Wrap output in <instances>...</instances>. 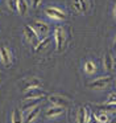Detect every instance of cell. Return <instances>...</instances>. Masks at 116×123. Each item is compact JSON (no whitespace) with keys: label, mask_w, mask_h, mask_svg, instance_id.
I'll list each match as a JSON object with an SVG mask.
<instances>
[{"label":"cell","mask_w":116,"mask_h":123,"mask_svg":"<svg viewBox=\"0 0 116 123\" xmlns=\"http://www.w3.org/2000/svg\"><path fill=\"white\" fill-rule=\"evenodd\" d=\"M73 1V7L76 12L79 13H83V12L87 11V3L86 0H71Z\"/></svg>","instance_id":"15"},{"label":"cell","mask_w":116,"mask_h":123,"mask_svg":"<svg viewBox=\"0 0 116 123\" xmlns=\"http://www.w3.org/2000/svg\"><path fill=\"white\" fill-rule=\"evenodd\" d=\"M95 115H96V119H98L99 123H108L110 122V117H108V114H105V112L100 111V112H98V114H95Z\"/></svg>","instance_id":"20"},{"label":"cell","mask_w":116,"mask_h":123,"mask_svg":"<svg viewBox=\"0 0 116 123\" xmlns=\"http://www.w3.org/2000/svg\"><path fill=\"white\" fill-rule=\"evenodd\" d=\"M11 123H24V114L18 107H15L11 115Z\"/></svg>","instance_id":"14"},{"label":"cell","mask_w":116,"mask_h":123,"mask_svg":"<svg viewBox=\"0 0 116 123\" xmlns=\"http://www.w3.org/2000/svg\"><path fill=\"white\" fill-rule=\"evenodd\" d=\"M8 3V8L13 12H17V4H18V0H7Z\"/></svg>","instance_id":"21"},{"label":"cell","mask_w":116,"mask_h":123,"mask_svg":"<svg viewBox=\"0 0 116 123\" xmlns=\"http://www.w3.org/2000/svg\"><path fill=\"white\" fill-rule=\"evenodd\" d=\"M29 11V6L26 3V0H18V4H17V12L21 15V16H25Z\"/></svg>","instance_id":"18"},{"label":"cell","mask_w":116,"mask_h":123,"mask_svg":"<svg viewBox=\"0 0 116 123\" xmlns=\"http://www.w3.org/2000/svg\"><path fill=\"white\" fill-rule=\"evenodd\" d=\"M65 111V107H59V106H52L45 111V117L52 119V118H57L59 115H62V112Z\"/></svg>","instance_id":"12"},{"label":"cell","mask_w":116,"mask_h":123,"mask_svg":"<svg viewBox=\"0 0 116 123\" xmlns=\"http://www.w3.org/2000/svg\"><path fill=\"white\" fill-rule=\"evenodd\" d=\"M115 81H116V80H115Z\"/></svg>","instance_id":"28"},{"label":"cell","mask_w":116,"mask_h":123,"mask_svg":"<svg viewBox=\"0 0 116 123\" xmlns=\"http://www.w3.org/2000/svg\"><path fill=\"white\" fill-rule=\"evenodd\" d=\"M84 72L87 73V74H94V73L98 72V66L96 64H95L94 61H91V60H88V61L84 62V66H83Z\"/></svg>","instance_id":"17"},{"label":"cell","mask_w":116,"mask_h":123,"mask_svg":"<svg viewBox=\"0 0 116 123\" xmlns=\"http://www.w3.org/2000/svg\"><path fill=\"white\" fill-rule=\"evenodd\" d=\"M41 3H42V0H32V7L36 9V8H38V6Z\"/></svg>","instance_id":"24"},{"label":"cell","mask_w":116,"mask_h":123,"mask_svg":"<svg viewBox=\"0 0 116 123\" xmlns=\"http://www.w3.org/2000/svg\"><path fill=\"white\" fill-rule=\"evenodd\" d=\"M90 112L91 111L88 110V107L81 106L78 109V112H76V123H87V119H88Z\"/></svg>","instance_id":"11"},{"label":"cell","mask_w":116,"mask_h":123,"mask_svg":"<svg viewBox=\"0 0 116 123\" xmlns=\"http://www.w3.org/2000/svg\"><path fill=\"white\" fill-rule=\"evenodd\" d=\"M53 37H54V41H55V49H57V52H62L63 45H65V40H66L63 28L62 27H55Z\"/></svg>","instance_id":"5"},{"label":"cell","mask_w":116,"mask_h":123,"mask_svg":"<svg viewBox=\"0 0 116 123\" xmlns=\"http://www.w3.org/2000/svg\"><path fill=\"white\" fill-rule=\"evenodd\" d=\"M21 90L23 93L28 90H32V89H41L42 86V81L37 77H32V78H26V80H23L21 81Z\"/></svg>","instance_id":"3"},{"label":"cell","mask_w":116,"mask_h":123,"mask_svg":"<svg viewBox=\"0 0 116 123\" xmlns=\"http://www.w3.org/2000/svg\"><path fill=\"white\" fill-rule=\"evenodd\" d=\"M45 15H46V17H49L50 20H53V21H63V20L66 19V13L62 11V9H59L58 7H46V8L44 9Z\"/></svg>","instance_id":"1"},{"label":"cell","mask_w":116,"mask_h":123,"mask_svg":"<svg viewBox=\"0 0 116 123\" xmlns=\"http://www.w3.org/2000/svg\"><path fill=\"white\" fill-rule=\"evenodd\" d=\"M111 81H112V75H103V77H99V78H96V80L88 82L87 86H88L91 90H103V89H105V86H107Z\"/></svg>","instance_id":"2"},{"label":"cell","mask_w":116,"mask_h":123,"mask_svg":"<svg viewBox=\"0 0 116 123\" xmlns=\"http://www.w3.org/2000/svg\"><path fill=\"white\" fill-rule=\"evenodd\" d=\"M23 35L24 37L26 38V41L30 44H36L40 41V36L37 35V32L34 31V28L32 27L30 24H25L24 25V29H23Z\"/></svg>","instance_id":"7"},{"label":"cell","mask_w":116,"mask_h":123,"mask_svg":"<svg viewBox=\"0 0 116 123\" xmlns=\"http://www.w3.org/2000/svg\"><path fill=\"white\" fill-rule=\"evenodd\" d=\"M113 48L116 49V38H115V43H113Z\"/></svg>","instance_id":"25"},{"label":"cell","mask_w":116,"mask_h":123,"mask_svg":"<svg viewBox=\"0 0 116 123\" xmlns=\"http://www.w3.org/2000/svg\"><path fill=\"white\" fill-rule=\"evenodd\" d=\"M49 102L53 105V106H59V107H65L69 105V99L63 95H59V94H52V95L47 97Z\"/></svg>","instance_id":"9"},{"label":"cell","mask_w":116,"mask_h":123,"mask_svg":"<svg viewBox=\"0 0 116 123\" xmlns=\"http://www.w3.org/2000/svg\"><path fill=\"white\" fill-rule=\"evenodd\" d=\"M30 25L34 28V31L37 32L38 36H44V37H46L47 33H49V25H47L45 21H42V20H34Z\"/></svg>","instance_id":"8"},{"label":"cell","mask_w":116,"mask_h":123,"mask_svg":"<svg viewBox=\"0 0 116 123\" xmlns=\"http://www.w3.org/2000/svg\"><path fill=\"white\" fill-rule=\"evenodd\" d=\"M0 62H1L5 68H9L11 65H12V62H13L12 50H11L7 45L0 46Z\"/></svg>","instance_id":"4"},{"label":"cell","mask_w":116,"mask_h":123,"mask_svg":"<svg viewBox=\"0 0 116 123\" xmlns=\"http://www.w3.org/2000/svg\"><path fill=\"white\" fill-rule=\"evenodd\" d=\"M115 17H116V7H115Z\"/></svg>","instance_id":"26"},{"label":"cell","mask_w":116,"mask_h":123,"mask_svg":"<svg viewBox=\"0 0 116 123\" xmlns=\"http://www.w3.org/2000/svg\"><path fill=\"white\" fill-rule=\"evenodd\" d=\"M46 97V93L41 89H32V90H28L24 93L23 95V99L25 102L28 101H40V99L45 98Z\"/></svg>","instance_id":"6"},{"label":"cell","mask_w":116,"mask_h":123,"mask_svg":"<svg viewBox=\"0 0 116 123\" xmlns=\"http://www.w3.org/2000/svg\"><path fill=\"white\" fill-rule=\"evenodd\" d=\"M87 123H99V122H98V119H96V115L92 114V112H90L88 119H87Z\"/></svg>","instance_id":"23"},{"label":"cell","mask_w":116,"mask_h":123,"mask_svg":"<svg viewBox=\"0 0 116 123\" xmlns=\"http://www.w3.org/2000/svg\"><path fill=\"white\" fill-rule=\"evenodd\" d=\"M105 103H110V105H116V93H111L110 95L107 97V101Z\"/></svg>","instance_id":"22"},{"label":"cell","mask_w":116,"mask_h":123,"mask_svg":"<svg viewBox=\"0 0 116 123\" xmlns=\"http://www.w3.org/2000/svg\"><path fill=\"white\" fill-rule=\"evenodd\" d=\"M41 112V106L40 103L37 106H34L32 110H29L28 112H25V118H24V123H33L34 120L37 119V117Z\"/></svg>","instance_id":"10"},{"label":"cell","mask_w":116,"mask_h":123,"mask_svg":"<svg viewBox=\"0 0 116 123\" xmlns=\"http://www.w3.org/2000/svg\"><path fill=\"white\" fill-rule=\"evenodd\" d=\"M115 123H116V120H115Z\"/></svg>","instance_id":"27"},{"label":"cell","mask_w":116,"mask_h":123,"mask_svg":"<svg viewBox=\"0 0 116 123\" xmlns=\"http://www.w3.org/2000/svg\"><path fill=\"white\" fill-rule=\"evenodd\" d=\"M50 38H52V37L46 36V37H44L42 40H40L38 43L36 44V46H34V52H36V53H38V52H41L42 49H45L50 44Z\"/></svg>","instance_id":"16"},{"label":"cell","mask_w":116,"mask_h":123,"mask_svg":"<svg viewBox=\"0 0 116 123\" xmlns=\"http://www.w3.org/2000/svg\"><path fill=\"white\" fill-rule=\"evenodd\" d=\"M98 109H99L100 111L105 112V114H108V112H115L116 111V105L104 103V105H99V106H98Z\"/></svg>","instance_id":"19"},{"label":"cell","mask_w":116,"mask_h":123,"mask_svg":"<svg viewBox=\"0 0 116 123\" xmlns=\"http://www.w3.org/2000/svg\"><path fill=\"white\" fill-rule=\"evenodd\" d=\"M103 68L107 72H112L113 68H115V60H113L112 54L111 53H105L104 58H103Z\"/></svg>","instance_id":"13"}]
</instances>
